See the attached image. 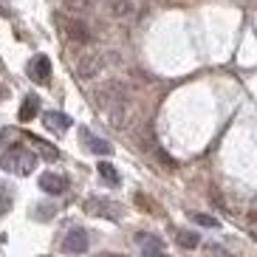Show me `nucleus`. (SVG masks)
Masks as SVG:
<instances>
[{"label": "nucleus", "mask_w": 257, "mask_h": 257, "mask_svg": "<svg viewBox=\"0 0 257 257\" xmlns=\"http://www.w3.org/2000/svg\"><path fill=\"white\" fill-rule=\"evenodd\" d=\"M102 68H105V57L99 51H85L76 57V76L79 79H93L102 74Z\"/></svg>", "instance_id": "nucleus-4"}, {"label": "nucleus", "mask_w": 257, "mask_h": 257, "mask_svg": "<svg viewBox=\"0 0 257 257\" xmlns=\"http://www.w3.org/2000/svg\"><path fill=\"white\" fill-rule=\"evenodd\" d=\"M175 240H178V246H181V249H198V246H201V234L192 232V229H181Z\"/></svg>", "instance_id": "nucleus-15"}, {"label": "nucleus", "mask_w": 257, "mask_h": 257, "mask_svg": "<svg viewBox=\"0 0 257 257\" xmlns=\"http://www.w3.org/2000/svg\"><path fill=\"white\" fill-rule=\"evenodd\" d=\"M9 209H12V195L3 192V195H0V212H9Z\"/></svg>", "instance_id": "nucleus-19"}, {"label": "nucleus", "mask_w": 257, "mask_h": 257, "mask_svg": "<svg viewBox=\"0 0 257 257\" xmlns=\"http://www.w3.org/2000/svg\"><path fill=\"white\" fill-rule=\"evenodd\" d=\"M54 20H57V23H60V29L65 31L71 40H76V43H91V40H93V31H91V26L85 23V20L65 17V15H57Z\"/></svg>", "instance_id": "nucleus-5"}, {"label": "nucleus", "mask_w": 257, "mask_h": 257, "mask_svg": "<svg viewBox=\"0 0 257 257\" xmlns=\"http://www.w3.org/2000/svg\"><path fill=\"white\" fill-rule=\"evenodd\" d=\"M37 113H40V96L29 93V96L23 99V105H20V113H17V119H20V121H31Z\"/></svg>", "instance_id": "nucleus-12"}, {"label": "nucleus", "mask_w": 257, "mask_h": 257, "mask_svg": "<svg viewBox=\"0 0 257 257\" xmlns=\"http://www.w3.org/2000/svg\"><path fill=\"white\" fill-rule=\"evenodd\" d=\"M29 142H31V147H34V150H37V153H40V156H43L46 161H57V159H60V150H57L54 144L43 142L40 136H29Z\"/></svg>", "instance_id": "nucleus-13"}, {"label": "nucleus", "mask_w": 257, "mask_h": 257, "mask_svg": "<svg viewBox=\"0 0 257 257\" xmlns=\"http://www.w3.org/2000/svg\"><path fill=\"white\" fill-rule=\"evenodd\" d=\"M29 76L40 85L48 82V76H51V60H48L46 54H37V57L29 62Z\"/></svg>", "instance_id": "nucleus-8"}, {"label": "nucleus", "mask_w": 257, "mask_h": 257, "mask_svg": "<svg viewBox=\"0 0 257 257\" xmlns=\"http://www.w3.org/2000/svg\"><path fill=\"white\" fill-rule=\"evenodd\" d=\"M62 3H65L74 15H88V12H93V0H62Z\"/></svg>", "instance_id": "nucleus-17"}, {"label": "nucleus", "mask_w": 257, "mask_h": 257, "mask_svg": "<svg viewBox=\"0 0 257 257\" xmlns=\"http://www.w3.org/2000/svg\"><path fill=\"white\" fill-rule=\"evenodd\" d=\"M136 240H139L144 254H161L164 251V240H161L159 234H139Z\"/></svg>", "instance_id": "nucleus-11"}, {"label": "nucleus", "mask_w": 257, "mask_h": 257, "mask_svg": "<svg viewBox=\"0 0 257 257\" xmlns=\"http://www.w3.org/2000/svg\"><path fill=\"white\" fill-rule=\"evenodd\" d=\"M82 136H85V142H88V147H91L96 156H110L113 153V144H107L105 139H96V136H91L88 130H82Z\"/></svg>", "instance_id": "nucleus-14"}, {"label": "nucleus", "mask_w": 257, "mask_h": 257, "mask_svg": "<svg viewBox=\"0 0 257 257\" xmlns=\"http://www.w3.org/2000/svg\"><path fill=\"white\" fill-rule=\"evenodd\" d=\"M82 209L88 212V215H93V218H107V220H121V206L116 204V201H110V198H102V195H93L88 198L82 204Z\"/></svg>", "instance_id": "nucleus-3"}, {"label": "nucleus", "mask_w": 257, "mask_h": 257, "mask_svg": "<svg viewBox=\"0 0 257 257\" xmlns=\"http://www.w3.org/2000/svg\"><path fill=\"white\" fill-rule=\"evenodd\" d=\"M192 220H195V223H201V226H209V229H218V226H220L218 218H212V215H204V212H195V215H192Z\"/></svg>", "instance_id": "nucleus-18"}, {"label": "nucleus", "mask_w": 257, "mask_h": 257, "mask_svg": "<svg viewBox=\"0 0 257 257\" xmlns=\"http://www.w3.org/2000/svg\"><path fill=\"white\" fill-rule=\"evenodd\" d=\"M110 15L116 20H133L139 15L136 0H110Z\"/></svg>", "instance_id": "nucleus-10"}, {"label": "nucleus", "mask_w": 257, "mask_h": 257, "mask_svg": "<svg viewBox=\"0 0 257 257\" xmlns=\"http://www.w3.org/2000/svg\"><path fill=\"white\" fill-rule=\"evenodd\" d=\"M0 167L12 175H31L34 167H37V153L29 150V147H9L3 156H0Z\"/></svg>", "instance_id": "nucleus-2"}, {"label": "nucleus", "mask_w": 257, "mask_h": 257, "mask_svg": "<svg viewBox=\"0 0 257 257\" xmlns=\"http://www.w3.org/2000/svg\"><path fill=\"white\" fill-rule=\"evenodd\" d=\"M91 99H93V107L110 110L119 102H130V88L121 79H105V82H99V88L91 91Z\"/></svg>", "instance_id": "nucleus-1"}, {"label": "nucleus", "mask_w": 257, "mask_h": 257, "mask_svg": "<svg viewBox=\"0 0 257 257\" xmlns=\"http://www.w3.org/2000/svg\"><path fill=\"white\" fill-rule=\"evenodd\" d=\"M99 178L107 184H119V173H116V167L113 164H107V161H99Z\"/></svg>", "instance_id": "nucleus-16"}, {"label": "nucleus", "mask_w": 257, "mask_h": 257, "mask_svg": "<svg viewBox=\"0 0 257 257\" xmlns=\"http://www.w3.org/2000/svg\"><path fill=\"white\" fill-rule=\"evenodd\" d=\"M40 189L48 195H62V192H68V178L62 173H43L40 175Z\"/></svg>", "instance_id": "nucleus-7"}, {"label": "nucleus", "mask_w": 257, "mask_h": 257, "mask_svg": "<svg viewBox=\"0 0 257 257\" xmlns=\"http://www.w3.org/2000/svg\"><path fill=\"white\" fill-rule=\"evenodd\" d=\"M3 99H6V88H3V85H0V102H3Z\"/></svg>", "instance_id": "nucleus-20"}, {"label": "nucleus", "mask_w": 257, "mask_h": 257, "mask_svg": "<svg viewBox=\"0 0 257 257\" xmlns=\"http://www.w3.org/2000/svg\"><path fill=\"white\" fill-rule=\"evenodd\" d=\"M88 246H91V237L79 226L68 229V234L62 237V251H68V254H82V251H88Z\"/></svg>", "instance_id": "nucleus-6"}, {"label": "nucleus", "mask_w": 257, "mask_h": 257, "mask_svg": "<svg viewBox=\"0 0 257 257\" xmlns=\"http://www.w3.org/2000/svg\"><path fill=\"white\" fill-rule=\"evenodd\" d=\"M43 124H46V130H51L54 136H62V133H68L71 130V119L65 113H54V110H48V113H43Z\"/></svg>", "instance_id": "nucleus-9"}]
</instances>
